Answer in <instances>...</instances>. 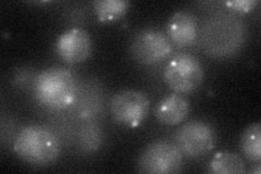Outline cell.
<instances>
[{
  "label": "cell",
  "instance_id": "cell-1",
  "mask_svg": "<svg viewBox=\"0 0 261 174\" xmlns=\"http://www.w3.org/2000/svg\"><path fill=\"white\" fill-rule=\"evenodd\" d=\"M246 39V27L233 13H217L207 19L201 30L205 52L214 57H227L240 51Z\"/></svg>",
  "mask_w": 261,
  "mask_h": 174
},
{
  "label": "cell",
  "instance_id": "cell-2",
  "mask_svg": "<svg viewBox=\"0 0 261 174\" xmlns=\"http://www.w3.org/2000/svg\"><path fill=\"white\" fill-rule=\"evenodd\" d=\"M15 155L34 167H47L58 159L59 140L48 129L31 124L22 128L13 142Z\"/></svg>",
  "mask_w": 261,
  "mask_h": 174
},
{
  "label": "cell",
  "instance_id": "cell-3",
  "mask_svg": "<svg viewBox=\"0 0 261 174\" xmlns=\"http://www.w3.org/2000/svg\"><path fill=\"white\" fill-rule=\"evenodd\" d=\"M33 90L40 104L50 109L61 110L75 103L77 85L71 71L55 67L37 74Z\"/></svg>",
  "mask_w": 261,
  "mask_h": 174
},
{
  "label": "cell",
  "instance_id": "cell-4",
  "mask_svg": "<svg viewBox=\"0 0 261 174\" xmlns=\"http://www.w3.org/2000/svg\"><path fill=\"white\" fill-rule=\"evenodd\" d=\"M202 64L192 54H177L171 59L165 68L163 79L167 85L176 93L189 94L197 89L202 83Z\"/></svg>",
  "mask_w": 261,
  "mask_h": 174
},
{
  "label": "cell",
  "instance_id": "cell-5",
  "mask_svg": "<svg viewBox=\"0 0 261 174\" xmlns=\"http://www.w3.org/2000/svg\"><path fill=\"white\" fill-rule=\"evenodd\" d=\"M182 162L183 155L174 143L157 140L143 149L136 162V170L148 174L176 173Z\"/></svg>",
  "mask_w": 261,
  "mask_h": 174
},
{
  "label": "cell",
  "instance_id": "cell-6",
  "mask_svg": "<svg viewBox=\"0 0 261 174\" xmlns=\"http://www.w3.org/2000/svg\"><path fill=\"white\" fill-rule=\"evenodd\" d=\"M133 59L144 65L158 63L172 53V43L165 33L152 28L137 31L129 43Z\"/></svg>",
  "mask_w": 261,
  "mask_h": 174
},
{
  "label": "cell",
  "instance_id": "cell-7",
  "mask_svg": "<svg viewBox=\"0 0 261 174\" xmlns=\"http://www.w3.org/2000/svg\"><path fill=\"white\" fill-rule=\"evenodd\" d=\"M173 143L183 156L196 159L212 151L216 144V132L206 122L190 121L175 132Z\"/></svg>",
  "mask_w": 261,
  "mask_h": 174
},
{
  "label": "cell",
  "instance_id": "cell-8",
  "mask_svg": "<svg viewBox=\"0 0 261 174\" xmlns=\"http://www.w3.org/2000/svg\"><path fill=\"white\" fill-rule=\"evenodd\" d=\"M110 112L113 120L126 128H137L149 112V99L136 89H123L111 99Z\"/></svg>",
  "mask_w": 261,
  "mask_h": 174
},
{
  "label": "cell",
  "instance_id": "cell-9",
  "mask_svg": "<svg viewBox=\"0 0 261 174\" xmlns=\"http://www.w3.org/2000/svg\"><path fill=\"white\" fill-rule=\"evenodd\" d=\"M56 51L61 59L68 63H81L92 54V39L88 33L81 28H73L58 37Z\"/></svg>",
  "mask_w": 261,
  "mask_h": 174
},
{
  "label": "cell",
  "instance_id": "cell-10",
  "mask_svg": "<svg viewBox=\"0 0 261 174\" xmlns=\"http://www.w3.org/2000/svg\"><path fill=\"white\" fill-rule=\"evenodd\" d=\"M167 35L171 43L178 47H189L198 36V23L195 15L187 11L175 12L167 23Z\"/></svg>",
  "mask_w": 261,
  "mask_h": 174
},
{
  "label": "cell",
  "instance_id": "cell-11",
  "mask_svg": "<svg viewBox=\"0 0 261 174\" xmlns=\"http://www.w3.org/2000/svg\"><path fill=\"white\" fill-rule=\"evenodd\" d=\"M156 117L165 126L174 127L182 123L190 112L187 99L178 94H170L162 98L156 107Z\"/></svg>",
  "mask_w": 261,
  "mask_h": 174
},
{
  "label": "cell",
  "instance_id": "cell-12",
  "mask_svg": "<svg viewBox=\"0 0 261 174\" xmlns=\"http://www.w3.org/2000/svg\"><path fill=\"white\" fill-rule=\"evenodd\" d=\"M241 151L245 158L259 163L261 160V126L259 122L252 123L243 132L240 140Z\"/></svg>",
  "mask_w": 261,
  "mask_h": 174
},
{
  "label": "cell",
  "instance_id": "cell-13",
  "mask_svg": "<svg viewBox=\"0 0 261 174\" xmlns=\"http://www.w3.org/2000/svg\"><path fill=\"white\" fill-rule=\"evenodd\" d=\"M246 171L245 162L239 155L220 152L209 163V172L214 174H242Z\"/></svg>",
  "mask_w": 261,
  "mask_h": 174
},
{
  "label": "cell",
  "instance_id": "cell-14",
  "mask_svg": "<svg viewBox=\"0 0 261 174\" xmlns=\"http://www.w3.org/2000/svg\"><path fill=\"white\" fill-rule=\"evenodd\" d=\"M94 10L100 22H113L121 19L129 7L125 0H96L93 3Z\"/></svg>",
  "mask_w": 261,
  "mask_h": 174
},
{
  "label": "cell",
  "instance_id": "cell-15",
  "mask_svg": "<svg viewBox=\"0 0 261 174\" xmlns=\"http://www.w3.org/2000/svg\"><path fill=\"white\" fill-rule=\"evenodd\" d=\"M80 147L85 153H94L98 151L102 142V133L100 128L95 123H88L81 129Z\"/></svg>",
  "mask_w": 261,
  "mask_h": 174
},
{
  "label": "cell",
  "instance_id": "cell-16",
  "mask_svg": "<svg viewBox=\"0 0 261 174\" xmlns=\"http://www.w3.org/2000/svg\"><path fill=\"white\" fill-rule=\"evenodd\" d=\"M256 4L257 2L255 0H234V2L225 3V6L236 12H248Z\"/></svg>",
  "mask_w": 261,
  "mask_h": 174
}]
</instances>
